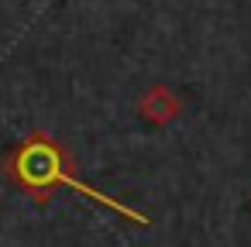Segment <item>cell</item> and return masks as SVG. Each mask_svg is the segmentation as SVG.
<instances>
[{"instance_id":"1","label":"cell","mask_w":251,"mask_h":247,"mask_svg":"<svg viewBox=\"0 0 251 247\" xmlns=\"http://www.w3.org/2000/svg\"><path fill=\"white\" fill-rule=\"evenodd\" d=\"M7 172H11L25 189H31V192H49V189H55V185H69V189H76V192H83V196H90V199H103L100 192H93V189L79 185V182L66 172L62 151H59L49 137H31V141H28V144L11 158ZM103 202H107V206H114L117 213L131 216L134 223H148L145 216H138V213L124 209V206H121V202H114V199H103Z\"/></svg>"},{"instance_id":"2","label":"cell","mask_w":251,"mask_h":247,"mask_svg":"<svg viewBox=\"0 0 251 247\" xmlns=\"http://www.w3.org/2000/svg\"><path fill=\"white\" fill-rule=\"evenodd\" d=\"M138 107H141V117H148V120H155V124H165V120H172V117L179 113V100H176L165 86L148 90Z\"/></svg>"}]
</instances>
